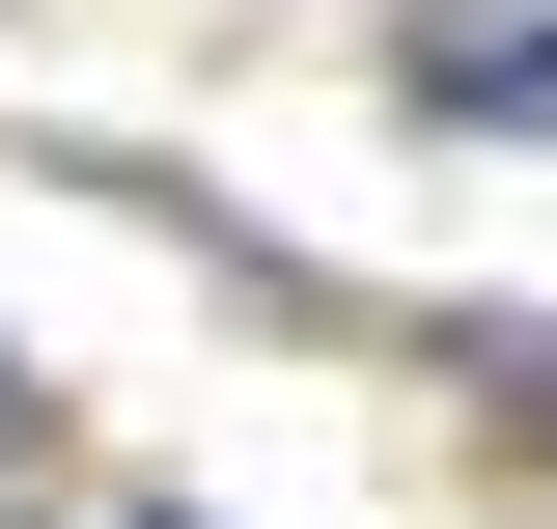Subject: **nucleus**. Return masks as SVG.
I'll list each match as a JSON object with an SVG mask.
<instances>
[{"instance_id":"nucleus-1","label":"nucleus","mask_w":557,"mask_h":529,"mask_svg":"<svg viewBox=\"0 0 557 529\" xmlns=\"http://www.w3.org/2000/svg\"><path fill=\"white\" fill-rule=\"evenodd\" d=\"M391 84H418V139H557V0H418Z\"/></svg>"}]
</instances>
